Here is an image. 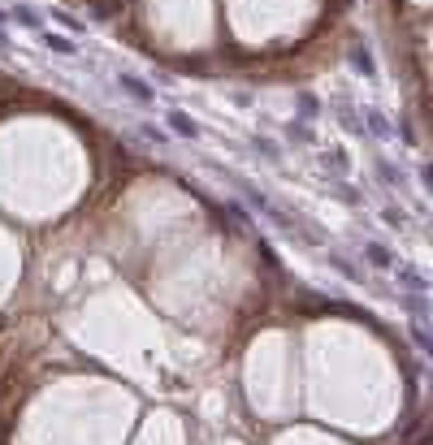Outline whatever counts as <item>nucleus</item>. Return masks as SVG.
<instances>
[{"mask_svg": "<svg viewBox=\"0 0 433 445\" xmlns=\"http://www.w3.org/2000/svg\"><path fill=\"white\" fill-rule=\"evenodd\" d=\"M169 126H173V130H178V135H182V139H200V126H195V121H191V117H186V112H169Z\"/></svg>", "mask_w": 433, "mask_h": 445, "instance_id": "obj_2", "label": "nucleus"}, {"mask_svg": "<svg viewBox=\"0 0 433 445\" xmlns=\"http://www.w3.org/2000/svg\"><path fill=\"white\" fill-rule=\"evenodd\" d=\"M44 43H48V48H57V52H78V48H74V39H66V35H52V30L44 35Z\"/></svg>", "mask_w": 433, "mask_h": 445, "instance_id": "obj_3", "label": "nucleus"}, {"mask_svg": "<svg viewBox=\"0 0 433 445\" xmlns=\"http://www.w3.org/2000/svg\"><path fill=\"white\" fill-rule=\"evenodd\" d=\"M0 22H5V13H0Z\"/></svg>", "mask_w": 433, "mask_h": 445, "instance_id": "obj_7", "label": "nucleus"}, {"mask_svg": "<svg viewBox=\"0 0 433 445\" xmlns=\"http://www.w3.org/2000/svg\"><path fill=\"white\" fill-rule=\"evenodd\" d=\"M117 87H122V91H131L139 104H152V100H156V91L148 87V82H139L135 74H117Z\"/></svg>", "mask_w": 433, "mask_h": 445, "instance_id": "obj_1", "label": "nucleus"}, {"mask_svg": "<svg viewBox=\"0 0 433 445\" xmlns=\"http://www.w3.org/2000/svg\"><path fill=\"white\" fill-rule=\"evenodd\" d=\"M52 22H61V26H70V30H83V22H78V18H70V13H52Z\"/></svg>", "mask_w": 433, "mask_h": 445, "instance_id": "obj_6", "label": "nucleus"}, {"mask_svg": "<svg viewBox=\"0 0 433 445\" xmlns=\"http://www.w3.org/2000/svg\"><path fill=\"white\" fill-rule=\"evenodd\" d=\"M351 61L360 65V74H377V70H373V57H368V48H356V52H351Z\"/></svg>", "mask_w": 433, "mask_h": 445, "instance_id": "obj_4", "label": "nucleus"}, {"mask_svg": "<svg viewBox=\"0 0 433 445\" xmlns=\"http://www.w3.org/2000/svg\"><path fill=\"white\" fill-rule=\"evenodd\" d=\"M13 18H18L22 26H30V30H39V13L35 9H13Z\"/></svg>", "mask_w": 433, "mask_h": 445, "instance_id": "obj_5", "label": "nucleus"}]
</instances>
